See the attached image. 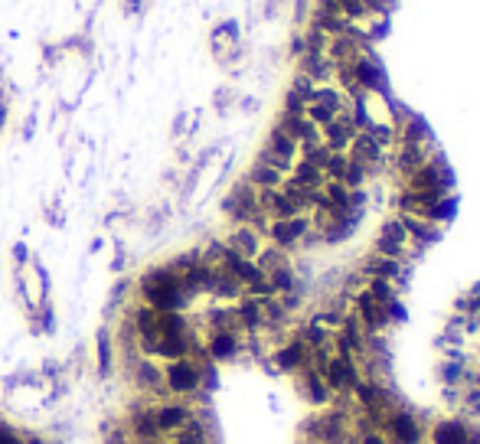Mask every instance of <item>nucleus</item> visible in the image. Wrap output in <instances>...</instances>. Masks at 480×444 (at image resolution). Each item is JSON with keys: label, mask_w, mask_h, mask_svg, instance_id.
Returning <instances> with one entry per match:
<instances>
[{"label": "nucleus", "mask_w": 480, "mask_h": 444, "mask_svg": "<svg viewBox=\"0 0 480 444\" xmlns=\"http://www.w3.org/2000/svg\"><path fill=\"white\" fill-rule=\"evenodd\" d=\"M383 431L389 434L395 444H418L422 441V425H418V418L412 412H399V409L385 418Z\"/></svg>", "instance_id": "8"}, {"label": "nucleus", "mask_w": 480, "mask_h": 444, "mask_svg": "<svg viewBox=\"0 0 480 444\" xmlns=\"http://www.w3.org/2000/svg\"><path fill=\"white\" fill-rule=\"evenodd\" d=\"M408 232H406V222L402 219H389L383 229H379V236H376V255H385V258H406L408 252Z\"/></svg>", "instance_id": "5"}, {"label": "nucleus", "mask_w": 480, "mask_h": 444, "mask_svg": "<svg viewBox=\"0 0 480 444\" xmlns=\"http://www.w3.org/2000/svg\"><path fill=\"white\" fill-rule=\"evenodd\" d=\"M3 121H7V101L0 98V128H3Z\"/></svg>", "instance_id": "21"}, {"label": "nucleus", "mask_w": 480, "mask_h": 444, "mask_svg": "<svg viewBox=\"0 0 480 444\" xmlns=\"http://www.w3.org/2000/svg\"><path fill=\"white\" fill-rule=\"evenodd\" d=\"M98 363H102V372H108V369H111V347H108V334L105 330H102V334H98Z\"/></svg>", "instance_id": "19"}, {"label": "nucleus", "mask_w": 480, "mask_h": 444, "mask_svg": "<svg viewBox=\"0 0 480 444\" xmlns=\"http://www.w3.org/2000/svg\"><path fill=\"white\" fill-rule=\"evenodd\" d=\"M150 444H173V441H150Z\"/></svg>", "instance_id": "24"}, {"label": "nucleus", "mask_w": 480, "mask_h": 444, "mask_svg": "<svg viewBox=\"0 0 480 444\" xmlns=\"http://www.w3.org/2000/svg\"><path fill=\"white\" fill-rule=\"evenodd\" d=\"M131 10H138V0H128V13Z\"/></svg>", "instance_id": "23"}, {"label": "nucleus", "mask_w": 480, "mask_h": 444, "mask_svg": "<svg viewBox=\"0 0 480 444\" xmlns=\"http://www.w3.org/2000/svg\"><path fill=\"white\" fill-rule=\"evenodd\" d=\"M275 363H278V369H285V372H301V369L310 366V350L294 336L291 343H285V347L275 353Z\"/></svg>", "instance_id": "11"}, {"label": "nucleus", "mask_w": 480, "mask_h": 444, "mask_svg": "<svg viewBox=\"0 0 480 444\" xmlns=\"http://www.w3.org/2000/svg\"><path fill=\"white\" fill-rule=\"evenodd\" d=\"M163 382H167V392H177V395H190L203 386V366L190 356L170 359L167 369H163Z\"/></svg>", "instance_id": "2"}, {"label": "nucleus", "mask_w": 480, "mask_h": 444, "mask_svg": "<svg viewBox=\"0 0 480 444\" xmlns=\"http://www.w3.org/2000/svg\"><path fill=\"white\" fill-rule=\"evenodd\" d=\"M225 245L235 252V255H242V258H258V252H262V232L252 226H235L225 238Z\"/></svg>", "instance_id": "10"}, {"label": "nucleus", "mask_w": 480, "mask_h": 444, "mask_svg": "<svg viewBox=\"0 0 480 444\" xmlns=\"http://www.w3.org/2000/svg\"><path fill=\"white\" fill-rule=\"evenodd\" d=\"M298 392H301V399L310 402V405H327V402L333 399V392L327 389V382H323V376H320V372H317L314 366L301 369Z\"/></svg>", "instance_id": "9"}, {"label": "nucleus", "mask_w": 480, "mask_h": 444, "mask_svg": "<svg viewBox=\"0 0 480 444\" xmlns=\"http://www.w3.org/2000/svg\"><path fill=\"white\" fill-rule=\"evenodd\" d=\"M131 431H134V438H141V441H160V431L154 428V422H150V412L147 409H141V412L131 415Z\"/></svg>", "instance_id": "18"}, {"label": "nucleus", "mask_w": 480, "mask_h": 444, "mask_svg": "<svg viewBox=\"0 0 480 444\" xmlns=\"http://www.w3.org/2000/svg\"><path fill=\"white\" fill-rule=\"evenodd\" d=\"M360 444H389L383 438V431H376V428H366L363 434H360Z\"/></svg>", "instance_id": "20"}, {"label": "nucleus", "mask_w": 480, "mask_h": 444, "mask_svg": "<svg viewBox=\"0 0 480 444\" xmlns=\"http://www.w3.org/2000/svg\"><path fill=\"white\" fill-rule=\"evenodd\" d=\"M402 274H406V265L399 258H385V255H373V258H366L363 265V278H383V281H402Z\"/></svg>", "instance_id": "13"}, {"label": "nucleus", "mask_w": 480, "mask_h": 444, "mask_svg": "<svg viewBox=\"0 0 480 444\" xmlns=\"http://www.w3.org/2000/svg\"><path fill=\"white\" fill-rule=\"evenodd\" d=\"M346 431L350 428H346V415L343 412H323L307 422V434L314 444H340Z\"/></svg>", "instance_id": "6"}, {"label": "nucleus", "mask_w": 480, "mask_h": 444, "mask_svg": "<svg viewBox=\"0 0 480 444\" xmlns=\"http://www.w3.org/2000/svg\"><path fill=\"white\" fill-rule=\"evenodd\" d=\"M134 382H138L144 392H157L163 395L167 392V382H163V369L157 363H150V359H141L138 369H134Z\"/></svg>", "instance_id": "14"}, {"label": "nucleus", "mask_w": 480, "mask_h": 444, "mask_svg": "<svg viewBox=\"0 0 480 444\" xmlns=\"http://www.w3.org/2000/svg\"><path fill=\"white\" fill-rule=\"evenodd\" d=\"M242 350V340L232 330H213L209 343H206V356L209 359H235Z\"/></svg>", "instance_id": "12"}, {"label": "nucleus", "mask_w": 480, "mask_h": 444, "mask_svg": "<svg viewBox=\"0 0 480 444\" xmlns=\"http://www.w3.org/2000/svg\"><path fill=\"white\" fill-rule=\"evenodd\" d=\"M20 444H46V441H40V438H23Z\"/></svg>", "instance_id": "22"}, {"label": "nucleus", "mask_w": 480, "mask_h": 444, "mask_svg": "<svg viewBox=\"0 0 480 444\" xmlns=\"http://www.w3.org/2000/svg\"><path fill=\"white\" fill-rule=\"evenodd\" d=\"M310 216H291V219H271L268 222V232L265 236L271 238V245L281 252L294 249V245H301L304 242V236L310 232Z\"/></svg>", "instance_id": "3"}, {"label": "nucleus", "mask_w": 480, "mask_h": 444, "mask_svg": "<svg viewBox=\"0 0 480 444\" xmlns=\"http://www.w3.org/2000/svg\"><path fill=\"white\" fill-rule=\"evenodd\" d=\"M431 441L435 444H467L470 431L461 422H441L435 431H431Z\"/></svg>", "instance_id": "17"}, {"label": "nucleus", "mask_w": 480, "mask_h": 444, "mask_svg": "<svg viewBox=\"0 0 480 444\" xmlns=\"http://www.w3.org/2000/svg\"><path fill=\"white\" fill-rule=\"evenodd\" d=\"M258 161H265V163H271V167H278L281 174H288L291 167H294V161H298V141H294L291 134H285L281 128H275L268 134V144H265V151H262Z\"/></svg>", "instance_id": "4"}, {"label": "nucleus", "mask_w": 480, "mask_h": 444, "mask_svg": "<svg viewBox=\"0 0 480 444\" xmlns=\"http://www.w3.org/2000/svg\"><path fill=\"white\" fill-rule=\"evenodd\" d=\"M246 183H252L255 190H275V186L285 183V174H281L278 167H271V163L255 161V167H252L246 176Z\"/></svg>", "instance_id": "15"}, {"label": "nucleus", "mask_w": 480, "mask_h": 444, "mask_svg": "<svg viewBox=\"0 0 480 444\" xmlns=\"http://www.w3.org/2000/svg\"><path fill=\"white\" fill-rule=\"evenodd\" d=\"M147 412H150V422H154V428H157L160 434H173L177 428H183V425L193 418V409L183 405V402H160V405L147 409Z\"/></svg>", "instance_id": "7"}, {"label": "nucleus", "mask_w": 480, "mask_h": 444, "mask_svg": "<svg viewBox=\"0 0 480 444\" xmlns=\"http://www.w3.org/2000/svg\"><path fill=\"white\" fill-rule=\"evenodd\" d=\"M173 444H209V431H206V425L193 415L190 422L183 425V428H177L170 438Z\"/></svg>", "instance_id": "16"}, {"label": "nucleus", "mask_w": 480, "mask_h": 444, "mask_svg": "<svg viewBox=\"0 0 480 444\" xmlns=\"http://www.w3.org/2000/svg\"><path fill=\"white\" fill-rule=\"evenodd\" d=\"M141 294L154 311H183L186 307V294L180 291V278L170 271V265L147 271L141 281Z\"/></svg>", "instance_id": "1"}]
</instances>
